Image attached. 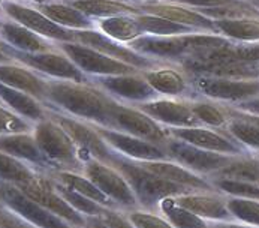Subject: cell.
Here are the masks:
<instances>
[{"label":"cell","mask_w":259,"mask_h":228,"mask_svg":"<svg viewBox=\"0 0 259 228\" xmlns=\"http://www.w3.org/2000/svg\"><path fill=\"white\" fill-rule=\"evenodd\" d=\"M228 209L234 221L259 227V201L240 197H226Z\"/></svg>","instance_id":"obj_41"},{"label":"cell","mask_w":259,"mask_h":228,"mask_svg":"<svg viewBox=\"0 0 259 228\" xmlns=\"http://www.w3.org/2000/svg\"><path fill=\"white\" fill-rule=\"evenodd\" d=\"M0 200L8 210L36 228H75L47 210L15 185L0 182Z\"/></svg>","instance_id":"obj_9"},{"label":"cell","mask_w":259,"mask_h":228,"mask_svg":"<svg viewBox=\"0 0 259 228\" xmlns=\"http://www.w3.org/2000/svg\"><path fill=\"white\" fill-rule=\"evenodd\" d=\"M120 2H126V3H131V5H138V3H143V2H148V0H120Z\"/></svg>","instance_id":"obj_52"},{"label":"cell","mask_w":259,"mask_h":228,"mask_svg":"<svg viewBox=\"0 0 259 228\" xmlns=\"http://www.w3.org/2000/svg\"><path fill=\"white\" fill-rule=\"evenodd\" d=\"M232 108V107H231ZM223 131L249 153H259V128L232 108V117Z\"/></svg>","instance_id":"obj_34"},{"label":"cell","mask_w":259,"mask_h":228,"mask_svg":"<svg viewBox=\"0 0 259 228\" xmlns=\"http://www.w3.org/2000/svg\"><path fill=\"white\" fill-rule=\"evenodd\" d=\"M174 201L208 222L234 221L226 204V195L216 189L192 191L176 197Z\"/></svg>","instance_id":"obj_22"},{"label":"cell","mask_w":259,"mask_h":228,"mask_svg":"<svg viewBox=\"0 0 259 228\" xmlns=\"http://www.w3.org/2000/svg\"><path fill=\"white\" fill-rule=\"evenodd\" d=\"M151 173L160 176L165 180H169L176 185L185 186L193 191H213L210 179L193 173L192 170L183 167L182 164L166 159V161H153V162H141Z\"/></svg>","instance_id":"obj_26"},{"label":"cell","mask_w":259,"mask_h":228,"mask_svg":"<svg viewBox=\"0 0 259 228\" xmlns=\"http://www.w3.org/2000/svg\"><path fill=\"white\" fill-rule=\"evenodd\" d=\"M219 35L234 42L259 44V18L214 21Z\"/></svg>","instance_id":"obj_36"},{"label":"cell","mask_w":259,"mask_h":228,"mask_svg":"<svg viewBox=\"0 0 259 228\" xmlns=\"http://www.w3.org/2000/svg\"><path fill=\"white\" fill-rule=\"evenodd\" d=\"M235 110V108H234ZM237 113L240 114V116H243L244 119H247L249 122H252L253 125H256L259 128V116H256V114H249V113H243V111H238V110H235Z\"/></svg>","instance_id":"obj_50"},{"label":"cell","mask_w":259,"mask_h":228,"mask_svg":"<svg viewBox=\"0 0 259 228\" xmlns=\"http://www.w3.org/2000/svg\"><path fill=\"white\" fill-rule=\"evenodd\" d=\"M165 150L168 152L172 161L182 164L183 167L207 179H210L213 174H216L219 170H222L223 167H226L235 158L231 155L199 149L196 146H192L174 137L169 138V141L165 146Z\"/></svg>","instance_id":"obj_13"},{"label":"cell","mask_w":259,"mask_h":228,"mask_svg":"<svg viewBox=\"0 0 259 228\" xmlns=\"http://www.w3.org/2000/svg\"><path fill=\"white\" fill-rule=\"evenodd\" d=\"M157 212L174 228H210L208 221L182 207L174 201V198L163 200L159 204Z\"/></svg>","instance_id":"obj_37"},{"label":"cell","mask_w":259,"mask_h":228,"mask_svg":"<svg viewBox=\"0 0 259 228\" xmlns=\"http://www.w3.org/2000/svg\"><path fill=\"white\" fill-rule=\"evenodd\" d=\"M190 104L198 122L202 126L223 129L232 117V108L229 105H225L207 98H195L190 101Z\"/></svg>","instance_id":"obj_33"},{"label":"cell","mask_w":259,"mask_h":228,"mask_svg":"<svg viewBox=\"0 0 259 228\" xmlns=\"http://www.w3.org/2000/svg\"><path fill=\"white\" fill-rule=\"evenodd\" d=\"M75 42L87 45V47H90V48H93V50L111 57V59H115L118 62L131 65V66L137 68L140 72L157 68V66L165 63V62H159L156 59L146 57V56L134 51L126 44H121V42H117L114 39L108 38L107 35L99 32L98 29H95V30H75Z\"/></svg>","instance_id":"obj_14"},{"label":"cell","mask_w":259,"mask_h":228,"mask_svg":"<svg viewBox=\"0 0 259 228\" xmlns=\"http://www.w3.org/2000/svg\"><path fill=\"white\" fill-rule=\"evenodd\" d=\"M92 83L104 89L112 98L123 104L140 105L151 99L159 98L154 89L148 84L141 72L123 74V75H107L92 78Z\"/></svg>","instance_id":"obj_15"},{"label":"cell","mask_w":259,"mask_h":228,"mask_svg":"<svg viewBox=\"0 0 259 228\" xmlns=\"http://www.w3.org/2000/svg\"><path fill=\"white\" fill-rule=\"evenodd\" d=\"M0 102H2V101H0Z\"/></svg>","instance_id":"obj_59"},{"label":"cell","mask_w":259,"mask_h":228,"mask_svg":"<svg viewBox=\"0 0 259 228\" xmlns=\"http://www.w3.org/2000/svg\"><path fill=\"white\" fill-rule=\"evenodd\" d=\"M3 15L30 29L37 35L53 42H75V30L65 29L51 21L35 5H26L20 0H3Z\"/></svg>","instance_id":"obj_10"},{"label":"cell","mask_w":259,"mask_h":228,"mask_svg":"<svg viewBox=\"0 0 259 228\" xmlns=\"http://www.w3.org/2000/svg\"><path fill=\"white\" fill-rule=\"evenodd\" d=\"M256 155H258V156H259V153H256Z\"/></svg>","instance_id":"obj_57"},{"label":"cell","mask_w":259,"mask_h":228,"mask_svg":"<svg viewBox=\"0 0 259 228\" xmlns=\"http://www.w3.org/2000/svg\"><path fill=\"white\" fill-rule=\"evenodd\" d=\"M82 173L108 198H111L118 209L126 212L140 209L134 191L117 167L96 159H89L82 167Z\"/></svg>","instance_id":"obj_7"},{"label":"cell","mask_w":259,"mask_h":228,"mask_svg":"<svg viewBox=\"0 0 259 228\" xmlns=\"http://www.w3.org/2000/svg\"><path fill=\"white\" fill-rule=\"evenodd\" d=\"M53 182H54V188L57 189V192L74 207L76 212H79L84 216H102L105 213V210L108 209V207H105V206H102V204H99V203H96V201H93V200H90V198H87V197H84L81 194H78L76 191L71 189L69 186L60 183L54 177H53Z\"/></svg>","instance_id":"obj_40"},{"label":"cell","mask_w":259,"mask_h":228,"mask_svg":"<svg viewBox=\"0 0 259 228\" xmlns=\"http://www.w3.org/2000/svg\"><path fill=\"white\" fill-rule=\"evenodd\" d=\"M2 3H3V0H0V17H3V9H2Z\"/></svg>","instance_id":"obj_55"},{"label":"cell","mask_w":259,"mask_h":228,"mask_svg":"<svg viewBox=\"0 0 259 228\" xmlns=\"http://www.w3.org/2000/svg\"><path fill=\"white\" fill-rule=\"evenodd\" d=\"M0 50L5 54H8L14 62L26 65L47 78L69 80L78 83L92 81V78L85 75L63 51L59 50V47L57 50L47 51V53H23L8 47L5 42L0 41Z\"/></svg>","instance_id":"obj_4"},{"label":"cell","mask_w":259,"mask_h":228,"mask_svg":"<svg viewBox=\"0 0 259 228\" xmlns=\"http://www.w3.org/2000/svg\"><path fill=\"white\" fill-rule=\"evenodd\" d=\"M0 83L32 95L47 105V83L48 78L18 62L0 65ZM48 108V107H47Z\"/></svg>","instance_id":"obj_24"},{"label":"cell","mask_w":259,"mask_h":228,"mask_svg":"<svg viewBox=\"0 0 259 228\" xmlns=\"http://www.w3.org/2000/svg\"><path fill=\"white\" fill-rule=\"evenodd\" d=\"M85 228H110L101 216H87V225Z\"/></svg>","instance_id":"obj_49"},{"label":"cell","mask_w":259,"mask_h":228,"mask_svg":"<svg viewBox=\"0 0 259 228\" xmlns=\"http://www.w3.org/2000/svg\"><path fill=\"white\" fill-rule=\"evenodd\" d=\"M202 15L211 18L213 21L221 20H246V18H259V9L253 6L249 0H238L235 3L207 8V9H196Z\"/></svg>","instance_id":"obj_39"},{"label":"cell","mask_w":259,"mask_h":228,"mask_svg":"<svg viewBox=\"0 0 259 228\" xmlns=\"http://www.w3.org/2000/svg\"><path fill=\"white\" fill-rule=\"evenodd\" d=\"M134 51L156 59L165 63H179L186 59L190 53L187 35L180 36H153V35H143L138 39L127 44Z\"/></svg>","instance_id":"obj_21"},{"label":"cell","mask_w":259,"mask_h":228,"mask_svg":"<svg viewBox=\"0 0 259 228\" xmlns=\"http://www.w3.org/2000/svg\"><path fill=\"white\" fill-rule=\"evenodd\" d=\"M37 9L45 14L51 21L56 24L69 29V30H95L96 21L78 11L76 8L71 6L66 2H59V0H50L45 3L35 5Z\"/></svg>","instance_id":"obj_27"},{"label":"cell","mask_w":259,"mask_h":228,"mask_svg":"<svg viewBox=\"0 0 259 228\" xmlns=\"http://www.w3.org/2000/svg\"><path fill=\"white\" fill-rule=\"evenodd\" d=\"M40 173L44 171H39L30 164L20 161L8 153L0 152V182L20 186L33 180Z\"/></svg>","instance_id":"obj_35"},{"label":"cell","mask_w":259,"mask_h":228,"mask_svg":"<svg viewBox=\"0 0 259 228\" xmlns=\"http://www.w3.org/2000/svg\"><path fill=\"white\" fill-rule=\"evenodd\" d=\"M126 215L137 228H174L159 212L135 209L127 210Z\"/></svg>","instance_id":"obj_43"},{"label":"cell","mask_w":259,"mask_h":228,"mask_svg":"<svg viewBox=\"0 0 259 228\" xmlns=\"http://www.w3.org/2000/svg\"><path fill=\"white\" fill-rule=\"evenodd\" d=\"M50 114L71 135V138L78 146L79 153L85 162L89 159H96V161L114 165L121 156L104 140V137L99 134L95 125L63 113H57V111H50Z\"/></svg>","instance_id":"obj_6"},{"label":"cell","mask_w":259,"mask_h":228,"mask_svg":"<svg viewBox=\"0 0 259 228\" xmlns=\"http://www.w3.org/2000/svg\"><path fill=\"white\" fill-rule=\"evenodd\" d=\"M174 3H180L193 9H207V8H216V6H223L229 3H235L238 0H169Z\"/></svg>","instance_id":"obj_46"},{"label":"cell","mask_w":259,"mask_h":228,"mask_svg":"<svg viewBox=\"0 0 259 228\" xmlns=\"http://www.w3.org/2000/svg\"><path fill=\"white\" fill-rule=\"evenodd\" d=\"M168 131L171 137L204 150H211V152L231 155V156H241L249 153L223 129H214V128L198 125L189 128H168Z\"/></svg>","instance_id":"obj_16"},{"label":"cell","mask_w":259,"mask_h":228,"mask_svg":"<svg viewBox=\"0 0 259 228\" xmlns=\"http://www.w3.org/2000/svg\"><path fill=\"white\" fill-rule=\"evenodd\" d=\"M0 101L9 110L30 120L32 123H37L50 116V110L47 108V105H44L36 98L14 87H9L3 83H0Z\"/></svg>","instance_id":"obj_28"},{"label":"cell","mask_w":259,"mask_h":228,"mask_svg":"<svg viewBox=\"0 0 259 228\" xmlns=\"http://www.w3.org/2000/svg\"><path fill=\"white\" fill-rule=\"evenodd\" d=\"M137 20L144 32V35H153V36H180V35H189V33H196L198 30L190 29L187 26L174 23L171 20L151 15V14H144L141 12L137 15Z\"/></svg>","instance_id":"obj_38"},{"label":"cell","mask_w":259,"mask_h":228,"mask_svg":"<svg viewBox=\"0 0 259 228\" xmlns=\"http://www.w3.org/2000/svg\"><path fill=\"white\" fill-rule=\"evenodd\" d=\"M141 12L157 15L166 20H171L174 23L187 26L190 29H195L198 32L205 33H219L216 29V24L211 18L202 15L199 11L189 8L180 3H174L169 0H148L137 5Z\"/></svg>","instance_id":"obj_18"},{"label":"cell","mask_w":259,"mask_h":228,"mask_svg":"<svg viewBox=\"0 0 259 228\" xmlns=\"http://www.w3.org/2000/svg\"><path fill=\"white\" fill-rule=\"evenodd\" d=\"M0 152L8 153L20 161L30 164L44 173H51L53 168L45 158V155L39 149L36 138L32 132H21V134H9L0 135Z\"/></svg>","instance_id":"obj_25"},{"label":"cell","mask_w":259,"mask_h":228,"mask_svg":"<svg viewBox=\"0 0 259 228\" xmlns=\"http://www.w3.org/2000/svg\"><path fill=\"white\" fill-rule=\"evenodd\" d=\"M196 98H207L229 107L259 96V78H214V77H190Z\"/></svg>","instance_id":"obj_5"},{"label":"cell","mask_w":259,"mask_h":228,"mask_svg":"<svg viewBox=\"0 0 259 228\" xmlns=\"http://www.w3.org/2000/svg\"><path fill=\"white\" fill-rule=\"evenodd\" d=\"M249 2H250V3H252L253 6H256V8L259 9V0H249Z\"/></svg>","instance_id":"obj_54"},{"label":"cell","mask_w":259,"mask_h":228,"mask_svg":"<svg viewBox=\"0 0 259 228\" xmlns=\"http://www.w3.org/2000/svg\"><path fill=\"white\" fill-rule=\"evenodd\" d=\"M76 8L92 20L98 21L117 15H140L141 9L137 5H131L120 0H72L66 2Z\"/></svg>","instance_id":"obj_29"},{"label":"cell","mask_w":259,"mask_h":228,"mask_svg":"<svg viewBox=\"0 0 259 228\" xmlns=\"http://www.w3.org/2000/svg\"><path fill=\"white\" fill-rule=\"evenodd\" d=\"M238 111H243V113H249V114H256L259 116V96L252 99V101H247V102H243L237 107H232Z\"/></svg>","instance_id":"obj_47"},{"label":"cell","mask_w":259,"mask_h":228,"mask_svg":"<svg viewBox=\"0 0 259 228\" xmlns=\"http://www.w3.org/2000/svg\"><path fill=\"white\" fill-rule=\"evenodd\" d=\"M59 2H72V0H59Z\"/></svg>","instance_id":"obj_56"},{"label":"cell","mask_w":259,"mask_h":228,"mask_svg":"<svg viewBox=\"0 0 259 228\" xmlns=\"http://www.w3.org/2000/svg\"><path fill=\"white\" fill-rule=\"evenodd\" d=\"M210 179H231L259 186V156L256 153L235 156Z\"/></svg>","instance_id":"obj_32"},{"label":"cell","mask_w":259,"mask_h":228,"mask_svg":"<svg viewBox=\"0 0 259 228\" xmlns=\"http://www.w3.org/2000/svg\"><path fill=\"white\" fill-rule=\"evenodd\" d=\"M0 41L23 53H47L57 50V42L37 35L5 15L0 17Z\"/></svg>","instance_id":"obj_23"},{"label":"cell","mask_w":259,"mask_h":228,"mask_svg":"<svg viewBox=\"0 0 259 228\" xmlns=\"http://www.w3.org/2000/svg\"><path fill=\"white\" fill-rule=\"evenodd\" d=\"M192 99L159 96L137 105L165 128H189L201 125L192 110Z\"/></svg>","instance_id":"obj_19"},{"label":"cell","mask_w":259,"mask_h":228,"mask_svg":"<svg viewBox=\"0 0 259 228\" xmlns=\"http://www.w3.org/2000/svg\"><path fill=\"white\" fill-rule=\"evenodd\" d=\"M141 74L159 96L183 98V99L196 98L190 77L177 63H174V66L163 63L157 68L141 71Z\"/></svg>","instance_id":"obj_20"},{"label":"cell","mask_w":259,"mask_h":228,"mask_svg":"<svg viewBox=\"0 0 259 228\" xmlns=\"http://www.w3.org/2000/svg\"><path fill=\"white\" fill-rule=\"evenodd\" d=\"M114 167H117L120 173L126 177L138 200L140 209L143 210L157 212V207L163 200L176 198L193 191L165 180L160 176L151 173L141 162L127 159L124 156H120Z\"/></svg>","instance_id":"obj_2"},{"label":"cell","mask_w":259,"mask_h":228,"mask_svg":"<svg viewBox=\"0 0 259 228\" xmlns=\"http://www.w3.org/2000/svg\"><path fill=\"white\" fill-rule=\"evenodd\" d=\"M56 180H59L60 183L69 186L71 189L76 191L78 194L108 207V209H118L115 206V203L111 198H108L102 191L99 189L82 171H68V170H56L50 173Z\"/></svg>","instance_id":"obj_30"},{"label":"cell","mask_w":259,"mask_h":228,"mask_svg":"<svg viewBox=\"0 0 259 228\" xmlns=\"http://www.w3.org/2000/svg\"><path fill=\"white\" fill-rule=\"evenodd\" d=\"M101 218L110 228H137L121 209H107Z\"/></svg>","instance_id":"obj_44"},{"label":"cell","mask_w":259,"mask_h":228,"mask_svg":"<svg viewBox=\"0 0 259 228\" xmlns=\"http://www.w3.org/2000/svg\"><path fill=\"white\" fill-rule=\"evenodd\" d=\"M0 228H36L35 225L29 224L27 221L21 219L11 210H5L0 215Z\"/></svg>","instance_id":"obj_45"},{"label":"cell","mask_w":259,"mask_h":228,"mask_svg":"<svg viewBox=\"0 0 259 228\" xmlns=\"http://www.w3.org/2000/svg\"><path fill=\"white\" fill-rule=\"evenodd\" d=\"M33 135L39 149L48 159L53 171H82L85 161L81 156L78 146L66 132V129L51 117V114L47 119L35 123Z\"/></svg>","instance_id":"obj_3"},{"label":"cell","mask_w":259,"mask_h":228,"mask_svg":"<svg viewBox=\"0 0 259 228\" xmlns=\"http://www.w3.org/2000/svg\"><path fill=\"white\" fill-rule=\"evenodd\" d=\"M20 2H23V0H20Z\"/></svg>","instance_id":"obj_58"},{"label":"cell","mask_w":259,"mask_h":228,"mask_svg":"<svg viewBox=\"0 0 259 228\" xmlns=\"http://www.w3.org/2000/svg\"><path fill=\"white\" fill-rule=\"evenodd\" d=\"M99 32L121 44H129L144 35L137 15H117L110 18H102L96 21Z\"/></svg>","instance_id":"obj_31"},{"label":"cell","mask_w":259,"mask_h":228,"mask_svg":"<svg viewBox=\"0 0 259 228\" xmlns=\"http://www.w3.org/2000/svg\"><path fill=\"white\" fill-rule=\"evenodd\" d=\"M5 210H6V207H5V204L2 203V200H0V215H2V213H3Z\"/></svg>","instance_id":"obj_53"},{"label":"cell","mask_w":259,"mask_h":228,"mask_svg":"<svg viewBox=\"0 0 259 228\" xmlns=\"http://www.w3.org/2000/svg\"><path fill=\"white\" fill-rule=\"evenodd\" d=\"M59 50L63 51L75 65L89 77H107V75H123V74H135L140 72L137 68L126 65L111 59L87 45L79 42H59Z\"/></svg>","instance_id":"obj_12"},{"label":"cell","mask_w":259,"mask_h":228,"mask_svg":"<svg viewBox=\"0 0 259 228\" xmlns=\"http://www.w3.org/2000/svg\"><path fill=\"white\" fill-rule=\"evenodd\" d=\"M20 189L26 195H29L32 200H35L40 206H44L51 213L57 215L59 218L65 219L68 224L75 228H85L87 225V216L76 212L74 207L57 192L54 188L53 177L50 173H40L33 180L20 185Z\"/></svg>","instance_id":"obj_11"},{"label":"cell","mask_w":259,"mask_h":228,"mask_svg":"<svg viewBox=\"0 0 259 228\" xmlns=\"http://www.w3.org/2000/svg\"><path fill=\"white\" fill-rule=\"evenodd\" d=\"M33 128H35V123L14 113L12 110H9L6 105L0 102V135L32 132Z\"/></svg>","instance_id":"obj_42"},{"label":"cell","mask_w":259,"mask_h":228,"mask_svg":"<svg viewBox=\"0 0 259 228\" xmlns=\"http://www.w3.org/2000/svg\"><path fill=\"white\" fill-rule=\"evenodd\" d=\"M111 129L126 132L137 138H143L163 149L171 138L168 128L156 122L153 117L140 110L137 105H129L123 102H118L114 110Z\"/></svg>","instance_id":"obj_8"},{"label":"cell","mask_w":259,"mask_h":228,"mask_svg":"<svg viewBox=\"0 0 259 228\" xmlns=\"http://www.w3.org/2000/svg\"><path fill=\"white\" fill-rule=\"evenodd\" d=\"M11 62H14L8 54H5L2 50H0V65H3V63H11Z\"/></svg>","instance_id":"obj_51"},{"label":"cell","mask_w":259,"mask_h":228,"mask_svg":"<svg viewBox=\"0 0 259 228\" xmlns=\"http://www.w3.org/2000/svg\"><path fill=\"white\" fill-rule=\"evenodd\" d=\"M210 228H259L238 221H223V222H210Z\"/></svg>","instance_id":"obj_48"},{"label":"cell","mask_w":259,"mask_h":228,"mask_svg":"<svg viewBox=\"0 0 259 228\" xmlns=\"http://www.w3.org/2000/svg\"><path fill=\"white\" fill-rule=\"evenodd\" d=\"M95 126L112 149L127 159L138 161V162H153V161L171 159L168 152L157 144H153L143 138H137L134 135H129L126 132L117 131V129L104 128V126H98V125H95Z\"/></svg>","instance_id":"obj_17"},{"label":"cell","mask_w":259,"mask_h":228,"mask_svg":"<svg viewBox=\"0 0 259 228\" xmlns=\"http://www.w3.org/2000/svg\"><path fill=\"white\" fill-rule=\"evenodd\" d=\"M120 101L95 83L53 80L47 83V107L92 125L111 128L112 114Z\"/></svg>","instance_id":"obj_1"}]
</instances>
